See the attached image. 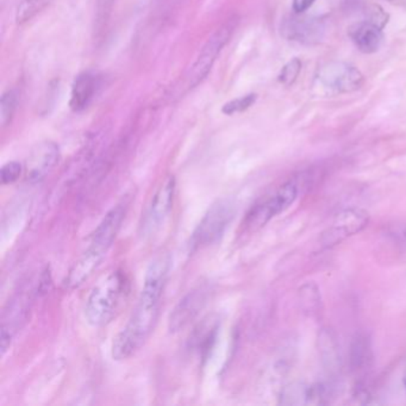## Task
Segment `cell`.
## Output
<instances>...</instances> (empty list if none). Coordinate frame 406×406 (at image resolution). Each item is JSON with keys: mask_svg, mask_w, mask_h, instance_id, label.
Returning a JSON list of instances; mask_svg holds the SVG:
<instances>
[{"mask_svg": "<svg viewBox=\"0 0 406 406\" xmlns=\"http://www.w3.org/2000/svg\"><path fill=\"white\" fill-rule=\"evenodd\" d=\"M168 271L170 258L167 256H159L150 263L134 312L114 339L111 355L116 361L135 355L150 337L157 326Z\"/></svg>", "mask_w": 406, "mask_h": 406, "instance_id": "6da1fadb", "label": "cell"}, {"mask_svg": "<svg viewBox=\"0 0 406 406\" xmlns=\"http://www.w3.org/2000/svg\"><path fill=\"white\" fill-rule=\"evenodd\" d=\"M127 210V202L123 200L106 213L91 237L89 247L68 273L64 280V285L68 288L81 286L102 265L107 251L114 245L121 225L125 218Z\"/></svg>", "mask_w": 406, "mask_h": 406, "instance_id": "7a4b0ae2", "label": "cell"}, {"mask_svg": "<svg viewBox=\"0 0 406 406\" xmlns=\"http://www.w3.org/2000/svg\"><path fill=\"white\" fill-rule=\"evenodd\" d=\"M129 293V280L122 271L104 275L91 290L85 306L86 321L94 328L105 326L114 319Z\"/></svg>", "mask_w": 406, "mask_h": 406, "instance_id": "3957f363", "label": "cell"}, {"mask_svg": "<svg viewBox=\"0 0 406 406\" xmlns=\"http://www.w3.org/2000/svg\"><path fill=\"white\" fill-rule=\"evenodd\" d=\"M235 216V205L229 199H220L210 206L191 236V251L208 248L224 236Z\"/></svg>", "mask_w": 406, "mask_h": 406, "instance_id": "277c9868", "label": "cell"}, {"mask_svg": "<svg viewBox=\"0 0 406 406\" xmlns=\"http://www.w3.org/2000/svg\"><path fill=\"white\" fill-rule=\"evenodd\" d=\"M299 187L296 180H288L280 185L271 195L258 200L254 206H251L247 213L245 225L247 228L255 230L263 228L274 217L286 211L298 198Z\"/></svg>", "mask_w": 406, "mask_h": 406, "instance_id": "5b68a950", "label": "cell"}, {"mask_svg": "<svg viewBox=\"0 0 406 406\" xmlns=\"http://www.w3.org/2000/svg\"><path fill=\"white\" fill-rule=\"evenodd\" d=\"M369 213L362 209L351 208L339 212L326 231L321 233V245L324 248L337 246L348 237L354 236L367 228Z\"/></svg>", "mask_w": 406, "mask_h": 406, "instance_id": "8992f818", "label": "cell"}, {"mask_svg": "<svg viewBox=\"0 0 406 406\" xmlns=\"http://www.w3.org/2000/svg\"><path fill=\"white\" fill-rule=\"evenodd\" d=\"M233 29V26L228 23L217 30L216 33L209 38L208 42L205 43V46L202 48L198 58L187 74L186 81L188 89L195 87L199 82H202V80L205 79V76H208L216 61L217 56L220 55V51L231 36Z\"/></svg>", "mask_w": 406, "mask_h": 406, "instance_id": "52a82bcc", "label": "cell"}, {"mask_svg": "<svg viewBox=\"0 0 406 406\" xmlns=\"http://www.w3.org/2000/svg\"><path fill=\"white\" fill-rule=\"evenodd\" d=\"M60 149L58 144L51 141H44L35 147L26 164V182L38 184L47 178L51 170L58 165Z\"/></svg>", "mask_w": 406, "mask_h": 406, "instance_id": "ba28073f", "label": "cell"}, {"mask_svg": "<svg viewBox=\"0 0 406 406\" xmlns=\"http://www.w3.org/2000/svg\"><path fill=\"white\" fill-rule=\"evenodd\" d=\"M208 290L205 288H195L187 293L186 296L179 301L170 313L168 328L170 333H178L193 321L208 299Z\"/></svg>", "mask_w": 406, "mask_h": 406, "instance_id": "9c48e42d", "label": "cell"}, {"mask_svg": "<svg viewBox=\"0 0 406 406\" xmlns=\"http://www.w3.org/2000/svg\"><path fill=\"white\" fill-rule=\"evenodd\" d=\"M174 193H175V179L168 177L161 184L155 195H152L145 217V229L152 231L164 224L166 218L173 208Z\"/></svg>", "mask_w": 406, "mask_h": 406, "instance_id": "30bf717a", "label": "cell"}, {"mask_svg": "<svg viewBox=\"0 0 406 406\" xmlns=\"http://www.w3.org/2000/svg\"><path fill=\"white\" fill-rule=\"evenodd\" d=\"M321 80L329 89L339 92H351L362 85L364 76L349 64H330L321 69Z\"/></svg>", "mask_w": 406, "mask_h": 406, "instance_id": "8fae6325", "label": "cell"}, {"mask_svg": "<svg viewBox=\"0 0 406 406\" xmlns=\"http://www.w3.org/2000/svg\"><path fill=\"white\" fill-rule=\"evenodd\" d=\"M349 34L358 49L364 54H372L379 51L384 39L381 26L372 21H360L351 26Z\"/></svg>", "mask_w": 406, "mask_h": 406, "instance_id": "7c38bea8", "label": "cell"}, {"mask_svg": "<svg viewBox=\"0 0 406 406\" xmlns=\"http://www.w3.org/2000/svg\"><path fill=\"white\" fill-rule=\"evenodd\" d=\"M99 87V79L92 73H82L78 76L73 84L69 106L73 111L80 112L89 107Z\"/></svg>", "mask_w": 406, "mask_h": 406, "instance_id": "4fadbf2b", "label": "cell"}, {"mask_svg": "<svg viewBox=\"0 0 406 406\" xmlns=\"http://www.w3.org/2000/svg\"><path fill=\"white\" fill-rule=\"evenodd\" d=\"M321 362L329 376H336L342 366L341 351L337 339L333 331L323 329L318 337Z\"/></svg>", "mask_w": 406, "mask_h": 406, "instance_id": "5bb4252c", "label": "cell"}, {"mask_svg": "<svg viewBox=\"0 0 406 406\" xmlns=\"http://www.w3.org/2000/svg\"><path fill=\"white\" fill-rule=\"evenodd\" d=\"M351 369L354 372H364L372 362L371 339L366 334H356L351 346Z\"/></svg>", "mask_w": 406, "mask_h": 406, "instance_id": "9a60e30c", "label": "cell"}, {"mask_svg": "<svg viewBox=\"0 0 406 406\" xmlns=\"http://www.w3.org/2000/svg\"><path fill=\"white\" fill-rule=\"evenodd\" d=\"M51 0H21L16 11L17 24H26L51 4Z\"/></svg>", "mask_w": 406, "mask_h": 406, "instance_id": "2e32d148", "label": "cell"}, {"mask_svg": "<svg viewBox=\"0 0 406 406\" xmlns=\"http://www.w3.org/2000/svg\"><path fill=\"white\" fill-rule=\"evenodd\" d=\"M299 298L303 309L308 312H316L321 304V293L317 285L312 283H305L299 290Z\"/></svg>", "mask_w": 406, "mask_h": 406, "instance_id": "e0dca14e", "label": "cell"}, {"mask_svg": "<svg viewBox=\"0 0 406 406\" xmlns=\"http://www.w3.org/2000/svg\"><path fill=\"white\" fill-rule=\"evenodd\" d=\"M18 94L15 89L8 91L3 94L0 102V123L1 127H6L11 122L13 114L17 109Z\"/></svg>", "mask_w": 406, "mask_h": 406, "instance_id": "ac0fdd59", "label": "cell"}, {"mask_svg": "<svg viewBox=\"0 0 406 406\" xmlns=\"http://www.w3.org/2000/svg\"><path fill=\"white\" fill-rule=\"evenodd\" d=\"M255 100H256V94H247L245 97L237 98L231 102L227 103L223 106L222 111H223V114H228V116L240 114V112L248 110L250 106L254 104Z\"/></svg>", "mask_w": 406, "mask_h": 406, "instance_id": "d6986e66", "label": "cell"}, {"mask_svg": "<svg viewBox=\"0 0 406 406\" xmlns=\"http://www.w3.org/2000/svg\"><path fill=\"white\" fill-rule=\"evenodd\" d=\"M24 172V168L21 164L18 161H10L1 167V173H0V180L1 185H11L13 182H17L21 178V174Z\"/></svg>", "mask_w": 406, "mask_h": 406, "instance_id": "ffe728a7", "label": "cell"}, {"mask_svg": "<svg viewBox=\"0 0 406 406\" xmlns=\"http://www.w3.org/2000/svg\"><path fill=\"white\" fill-rule=\"evenodd\" d=\"M301 62L298 59H293L290 61L285 67L281 69L279 76V81L285 86L292 85L297 78L301 73Z\"/></svg>", "mask_w": 406, "mask_h": 406, "instance_id": "44dd1931", "label": "cell"}, {"mask_svg": "<svg viewBox=\"0 0 406 406\" xmlns=\"http://www.w3.org/2000/svg\"><path fill=\"white\" fill-rule=\"evenodd\" d=\"M315 3V0H293V9L296 12H304Z\"/></svg>", "mask_w": 406, "mask_h": 406, "instance_id": "7402d4cb", "label": "cell"}, {"mask_svg": "<svg viewBox=\"0 0 406 406\" xmlns=\"http://www.w3.org/2000/svg\"><path fill=\"white\" fill-rule=\"evenodd\" d=\"M15 309L17 310L18 311V303L17 301H15ZM23 310H24V308H23V306H21V305H19V313L21 312H24V311H23Z\"/></svg>", "mask_w": 406, "mask_h": 406, "instance_id": "603a6c76", "label": "cell"}, {"mask_svg": "<svg viewBox=\"0 0 406 406\" xmlns=\"http://www.w3.org/2000/svg\"><path fill=\"white\" fill-rule=\"evenodd\" d=\"M403 236H404V240L406 241V230L404 231V233H403Z\"/></svg>", "mask_w": 406, "mask_h": 406, "instance_id": "cb8c5ba5", "label": "cell"}, {"mask_svg": "<svg viewBox=\"0 0 406 406\" xmlns=\"http://www.w3.org/2000/svg\"><path fill=\"white\" fill-rule=\"evenodd\" d=\"M404 381H405V385H406V371H405V379H404Z\"/></svg>", "mask_w": 406, "mask_h": 406, "instance_id": "d4e9b609", "label": "cell"}]
</instances>
